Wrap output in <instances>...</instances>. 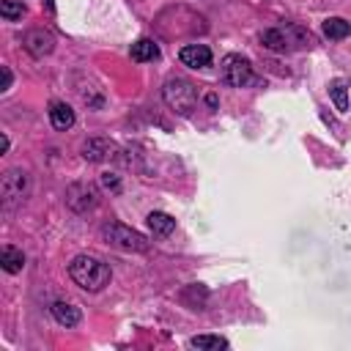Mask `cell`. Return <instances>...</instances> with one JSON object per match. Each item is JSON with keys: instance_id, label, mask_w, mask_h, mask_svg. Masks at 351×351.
Listing matches in <instances>:
<instances>
[{"instance_id": "6da1fadb", "label": "cell", "mask_w": 351, "mask_h": 351, "mask_svg": "<svg viewBox=\"0 0 351 351\" xmlns=\"http://www.w3.org/2000/svg\"><path fill=\"white\" fill-rule=\"evenodd\" d=\"M69 277L82 288V291H101L104 285H110V266L104 261H99L96 255H77L69 263Z\"/></svg>"}, {"instance_id": "7a4b0ae2", "label": "cell", "mask_w": 351, "mask_h": 351, "mask_svg": "<svg viewBox=\"0 0 351 351\" xmlns=\"http://www.w3.org/2000/svg\"><path fill=\"white\" fill-rule=\"evenodd\" d=\"M162 99H165V104H167L173 112L189 115V112L195 110V104H197V90H195V85H192L189 80H184V77H170V80H165V85H162Z\"/></svg>"}, {"instance_id": "3957f363", "label": "cell", "mask_w": 351, "mask_h": 351, "mask_svg": "<svg viewBox=\"0 0 351 351\" xmlns=\"http://www.w3.org/2000/svg\"><path fill=\"white\" fill-rule=\"evenodd\" d=\"M101 239L110 241L112 247L129 250V252H145L148 250V239L140 230H134V228H129L123 222H107V225H101Z\"/></svg>"}, {"instance_id": "277c9868", "label": "cell", "mask_w": 351, "mask_h": 351, "mask_svg": "<svg viewBox=\"0 0 351 351\" xmlns=\"http://www.w3.org/2000/svg\"><path fill=\"white\" fill-rule=\"evenodd\" d=\"M27 189H30V181H27V173H25V170L14 167V170H5V173H3L0 197H3V206H5V208L22 206V200L27 197Z\"/></svg>"}, {"instance_id": "5b68a950", "label": "cell", "mask_w": 351, "mask_h": 351, "mask_svg": "<svg viewBox=\"0 0 351 351\" xmlns=\"http://www.w3.org/2000/svg\"><path fill=\"white\" fill-rule=\"evenodd\" d=\"M219 74H222V82L230 85V88H244V85H250V82L255 80V74H252V63H250L247 58L236 55V52H230V55L222 58V63H219Z\"/></svg>"}, {"instance_id": "8992f818", "label": "cell", "mask_w": 351, "mask_h": 351, "mask_svg": "<svg viewBox=\"0 0 351 351\" xmlns=\"http://www.w3.org/2000/svg\"><path fill=\"white\" fill-rule=\"evenodd\" d=\"M96 203H99V192H96V186L88 184V181H74V184L66 189V206H69L71 211H77V214L90 211Z\"/></svg>"}, {"instance_id": "52a82bcc", "label": "cell", "mask_w": 351, "mask_h": 351, "mask_svg": "<svg viewBox=\"0 0 351 351\" xmlns=\"http://www.w3.org/2000/svg\"><path fill=\"white\" fill-rule=\"evenodd\" d=\"M22 44L33 58H44V55H49L55 49V36L49 30H44V27H33V30H27L22 36Z\"/></svg>"}, {"instance_id": "ba28073f", "label": "cell", "mask_w": 351, "mask_h": 351, "mask_svg": "<svg viewBox=\"0 0 351 351\" xmlns=\"http://www.w3.org/2000/svg\"><path fill=\"white\" fill-rule=\"evenodd\" d=\"M178 60L189 69H206L211 66V49L206 44H184L178 49Z\"/></svg>"}, {"instance_id": "9c48e42d", "label": "cell", "mask_w": 351, "mask_h": 351, "mask_svg": "<svg viewBox=\"0 0 351 351\" xmlns=\"http://www.w3.org/2000/svg\"><path fill=\"white\" fill-rule=\"evenodd\" d=\"M112 151H115V145L104 137H90L82 143V159H88V162H104L112 156Z\"/></svg>"}, {"instance_id": "30bf717a", "label": "cell", "mask_w": 351, "mask_h": 351, "mask_svg": "<svg viewBox=\"0 0 351 351\" xmlns=\"http://www.w3.org/2000/svg\"><path fill=\"white\" fill-rule=\"evenodd\" d=\"M49 123L55 126V129H60V132H66V129H71L74 126V110L66 104V101H49Z\"/></svg>"}, {"instance_id": "8fae6325", "label": "cell", "mask_w": 351, "mask_h": 351, "mask_svg": "<svg viewBox=\"0 0 351 351\" xmlns=\"http://www.w3.org/2000/svg\"><path fill=\"white\" fill-rule=\"evenodd\" d=\"M49 310H52V318H55L60 326H66V329H71V326H77V324L82 321L80 307H74V304H69V302H55Z\"/></svg>"}, {"instance_id": "7c38bea8", "label": "cell", "mask_w": 351, "mask_h": 351, "mask_svg": "<svg viewBox=\"0 0 351 351\" xmlns=\"http://www.w3.org/2000/svg\"><path fill=\"white\" fill-rule=\"evenodd\" d=\"M129 55H132V60H137V63L156 60V58H159V44H156L154 38H137V41L132 44Z\"/></svg>"}, {"instance_id": "4fadbf2b", "label": "cell", "mask_w": 351, "mask_h": 351, "mask_svg": "<svg viewBox=\"0 0 351 351\" xmlns=\"http://www.w3.org/2000/svg\"><path fill=\"white\" fill-rule=\"evenodd\" d=\"M282 33H285V44H288V49H291V47H299V49L313 47V33L304 30V27H299V25H285Z\"/></svg>"}, {"instance_id": "5bb4252c", "label": "cell", "mask_w": 351, "mask_h": 351, "mask_svg": "<svg viewBox=\"0 0 351 351\" xmlns=\"http://www.w3.org/2000/svg\"><path fill=\"white\" fill-rule=\"evenodd\" d=\"M148 228H151L154 236H170L176 230V219L165 211H151L148 214Z\"/></svg>"}, {"instance_id": "9a60e30c", "label": "cell", "mask_w": 351, "mask_h": 351, "mask_svg": "<svg viewBox=\"0 0 351 351\" xmlns=\"http://www.w3.org/2000/svg\"><path fill=\"white\" fill-rule=\"evenodd\" d=\"M0 266H3V271H8V274L22 271V266H25L22 250H16V247H3V252H0Z\"/></svg>"}, {"instance_id": "2e32d148", "label": "cell", "mask_w": 351, "mask_h": 351, "mask_svg": "<svg viewBox=\"0 0 351 351\" xmlns=\"http://www.w3.org/2000/svg\"><path fill=\"white\" fill-rule=\"evenodd\" d=\"M329 96H332V101H335V107L340 112H348V82L343 77L329 82Z\"/></svg>"}, {"instance_id": "e0dca14e", "label": "cell", "mask_w": 351, "mask_h": 351, "mask_svg": "<svg viewBox=\"0 0 351 351\" xmlns=\"http://www.w3.org/2000/svg\"><path fill=\"white\" fill-rule=\"evenodd\" d=\"M189 348H197V351H217V348H228V340L219 337V335H195V337H189Z\"/></svg>"}, {"instance_id": "ac0fdd59", "label": "cell", "mask_w": 351, "mask_h": 351, "mask_svg": "<svg viewBox=\"0 0 351 351\" xmlns=\"http://www.w3.org/2000/svg\"><path fill=\"white\" fill-rule=\"evenodd\" d=\"M348 33H351V25H348L346 19H340V16H329V19H324V36H326V38L340 41V38H346Z\"/></svg>"}, {"instance_id": "d6986e66", "label": "cell", "mask_w": 351, "mask_h": 351, "mask_svg": "<svg viewBox=\"0 0 351 351\" xmlns=\"http://www.w3.org/2000/svg\"><path fill=\"white\" fill-rule=\"evenodd\" d=\"M261 44H263L266 49H271V52H285V49H288L282 27H269V30H263V33H261Z\"/></svg>"}, {"instance_id": "ffe728a7", "label": "cell", "mask_w": 351, "mask_h": 351, "mask_svg": "<svg viewBox=\"0 0 351 351\" xmlns=\"http://www.w3.org/2000/svg\"><path fill=\"white\" fill-rule=\"evenodd\" d=\"M0 16L5 22H16L25 16V3L22 0H0Z\"/></svg>"}, {"instance_id": "44dd1931", "label": "cell", "mask_w": 351, "mask_h": 351, "mask_svg": "<svg viewBox=\"0 0 351 351\" xmlns=\"http://www.w3.org/2000/svg\"><path fill=\"white\" fill-rule=\"evenodd\" d=\"M101 186H104V189L118 192V189H121V181H118V176H115V173H101Z\"/></svg>"}, {"instance_id": "7402d4cb", "label": "cell", "mask_w": 351, "mask_h": 351, "mask_svg": "<svg viewBox=\"0 0 351 351\" xmlns=\"http://www.w3.org/2000/svg\"><path fill=\"white\" fill-rule=\"evenodd\" d=\"M0 71H3V85H0V90H8V88H11V80H14V77H11V69H8V66H0Z\"/></svg>"}, {"instance_id": "603a6c76", "label": "cell", "mask_w": 351, "mask_h": 351, "mask_svg": "<svg viewBox=\"0 0 351 351\" xmlns=\"http://www.w3.org/2000/svg\"><path fill=\"white\" fill-rule=\"evenodd\" d=\"M0 151H3V154H5V151H8V137H5V134H3V137H0Z\"/></svg>"}, {"instance_id": "cb8c5ba5", "label": "cell", "mask_w": 351, "mask_h": 351, "mask_svg": "<svg viewBox=\"0 0 351 351\" xmlns=\"http://www.w3.org/2000/svg\"><path fill=\"white\" fill-rule=\"evenodd\" d=\"M206 101H208L211 107H217V96H214V93H208V96H206Z\"/></svg>"}]
</instances>
